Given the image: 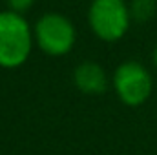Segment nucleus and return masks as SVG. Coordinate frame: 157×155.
<instances>
[{"label":"nucleus","mask_w":157,"mask_h":155,"mask_svg":"<svg viewBox=\"0 0 157 155\" xmlns=\"http://www.w3.org/2000/svg\"><path fill=\"white\" fill-rule=\"evenodd\" d=\"M31 51V31L28 22L13 11L0 13V66L17 68Z\"/></svg>","instance_id":"1"},{"label":"nucleus","mask_w":157,"mask_h":155,"mask_svg":"<svg viewBox=\"0 0 157 155\" xmlns=\"http://www.w3.org/2000/svg\"><path fill=\"white\" fill-rule=\"evenodd\" d=\"M90 26L102 40L122 39L130 26V9L124 0H93L90 7Z\"/></svg>","instance_id":"2"},{"label":"nucleus","mask_w":157,"mask_h":155,"mask_svg":"<svg viewBox=\"0 0 157 155\" xmlns=\"http://www.w3.org/2000/svg\"><path fill=\"white\" fill-rule=\"evenodd\" d=\"M113 86L119 99L128 106H141L152 93V75L148 70L135 62H122L113 75Z\"/></svg>","instance_id":"3"},{"label":"nucleus","mask_w":157,"mask_h":155,"mask_svg":"<svg viewBox=\"0 0 157 155\" xmlns=\"http://www.w3.org/2000/svg\"><path fill=\"white\" fill-rule=\"evenodd\" d=\"M39 46L48 55H64L75 42V28L62 15H44L35 26Z\"/></svg>","instance_id":"4"},{"label":"nucleus","mask_w":157,"mask_h":155,"mask_svg":"<svg viewBox=\"0 0 157 155\" xmlns=\"http://www.w3.org/2000/svg\"><path fill=\"white\" fill-rule=\"evenodd\" d=\"M75 84L82 93L99 95L104 93L108 88V78L104 70L97 62H82L75 70Z\"/></svg>","instance_id":"5"},{"label":"nucleus","mask_w":157,"mask_h":155,"mask_svg":"<svg viewBox=\"0 0 157 155\" xmlns=\"http://www.w3.org/2000/svg\"><path fill=\"white\" fill-rule=\"evenodd\" d=\"M130 9V18L137 22H148L155 13V0H133Z\"/></svg>","instance_id":"6"},{"label":"nucleus","mask_w":157,"mask_h":155,"mask_svg":"<svg viewBox=\"0 0 157 155\" xmlns=\"http://www.w3.org/2000/svg\"><path fill=\"white\" fill-rule=\"evenodd\" d=\"M31 4H33V0H7V6H9V9L13 11V13H22V11H26V9H29L31 7Z\"/></svg>","instance_id":"7"},{"label":"nucleus","mask_w":157,"mask_h":155,"mask_svg":"<svg viewBox=\"0 0 157 155\" xmlns=\"http://www.w3.org/2000/svg\"><path fill=\"white\" fill-rule=\"evenodd\" d=\"M152 59H154V66L157 68V47L154 49V55H152Z\"/></svg>","instance_id":"8"},{"label":"nucleus","mask_w":157,"mask_h":155,"mask_svg":"<svg viewBox=\"0 0 157 155\" xmlns=\"http://www.w3.org/2000/svg\"><path fill=\"white\" fill-rule=\"evenodd\" d=\"M155 2H157V0H155Z\"/></svg>","instance_id":"9"}]
</instances>
